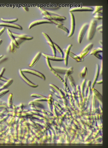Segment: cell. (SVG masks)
Segmentation results:
<instances>
[{
  "label": "cell",
  "instance_id": "obj_30",
  "mask_svg": "<svg viewBox=\"0 0 108 148\" xmlns=\"http://www.w3.org/2000/svg\"><path fill=\"white\" fill-rule=\"evenodd\" d=\"M24 9L25 10V11H29V9H28V8H26V7H24Z\"/></svg>",
  "mask_w": 108,
  "mask_h": 148
},
{
  "label": "cell",
  "instance_id": "obj_9",
  "mask_svg": "<svg viewBox=\"0 0 108 148\" xmlns=\"http://www.w3.org/2000/svg\"><path fill=\"white\" fill-rule=\"evenodd\" d=\"M0 26L10 27L16 28L17 29L21 30H22V27L20 25L12 23H7L5 22L0 23Z\"/></svg>",
  "mask_w": 108,
  "mask_h": 148
},
{
  "label": "cell",
  "instance_id": "obj_11",
  "mask_svg": "<svg viewBox=\"0 0 108 148\" xmlns=\"http://www.w3.org/2000/svg\"><path fill=\"white\" fill-rule=\"evenodd\" d=\"M12 35L15 37L19 38L22 40H30L33 39V37L27 36L24 35H19L12 33Z\"/></svg>",
  "mask_w": 108,
  "mask_h": 148
},
{
  "label": "cell",
  "instance_id": "obj_3",
  "mask_svg": "<svg viewBox=\"0 0 108 148\" xmlns=\"http://www.w3.org/2000/svg\"><path fill=\"white\" fill-rule=\"evenodd\" d=\"M42 34L44 36V37L45 39H46L48 44H49L53 56H56V52L54 46V43L52 42L50 38L49 37L48 35H47L45 33L43 32L42 33Z\"/></svg>",
  "mask_w": 108,
  "mask_h": 148
},
{
  "label": "cell",
  "instance_id": "obj_29",
  "mask_svg": "<svg viewBox=\"0 0 108 148\" xmlns=\"http://www.w3.org/2000/svg\"><path fill=\"white\" fill-rule=\"evenodd\" d=\"M102 24H101V25H98V26H97V27H96V29H97L98 30H99V29H102Z\"/></svg>",
  "mask_w": 108,
  "mask_h": 148
},
{
  "label": "cell",
  "instance_id": "obj_18",
  "mask_svg": "<svg viewBox=\"0 0 108 148\" xmlns=\"http://www.w3.org/2000/svg\"><path fill=\"white\" fill-rule=\"evenodd\" d=\"M69 55L72 58L75 59L77 62H82L83 60V59H81L78 56L71 52H69Z\"/></svg>",
  "mask_w": 108,
  "mask_h": 148
},
{
  "label": "cell",
  "instance_id": "obj_23",
  "mask_svg": "<svg viewBox=\"0 0 108 148\" xmlns=\"http://www.w3.org/2000/svg\"><path fill=\"white\" fill-rule=\"evenodd\" d=\"M57 27L58 28L61 29L62 30L64 31L66 33L68 34L69 33V30H68L66 27H65V26H63V25H57Z\"/></svg>",
  "mask_w": 108,
  "mask_h": 148
},
{
  "label": "cell",
  "instance_id": "obj_32",
  "mask_svg": "<svg viewBox=\"0 0 108 148\" xmlns=\"http://www.w3.org/2000/svg\"><path fill=\"white\" fill-rule=\"evenodd\" d=\"M2 41L1 39H0V45H1V44L2 43Z\"/></svg>",
  "mask_w": 108,
  "mask_h": 148
},
{
  "label": "cell",
  "instance_id": "obj_20",
  "mask_svg": "<svg viewBox=\"0 0 108 148\" xmlns=\"http://www.w3.org/2000/svg\"><path fill=\"white\" fill-rule=\"evenodd\" d=\"M53 44L55 49H56L57 50L58 52H59V53L60 54L62 58H63L64 56L63 53L61 49L55 43H53Z\"/></svg>",
  "mask_w": 108,
  "mask_h": 148
},
{
  "label": "cell",
  "instance_id": "obj_12",
  "mask_svg": "<svg viewBox=\"0 0 108 148\" xmlns=\"http://www.w3.org/2000/svg\"><path fill=\"white\" fill-rule=\"evenodd\" d=\"M19 73L21 77L24 81H25L27 84L30 85L31 86L34 87H36L37 86V85L32 83V82H30L26 77H25L23 74L22 73V72L21 71V69H20L19 70Z\"/></svg>",
  "mask_w": 108,
  "mask_h": 148
},
{
  "label": "cell",
  "instance_id": "obj_1",
  "mask_svg": "<svg viewBox=\"0 0 108 148\" xmlns=\"http://www.w3.org/2000/svg\"><path fill=\"white\" fill-rule=\"evenodd\" d=\"M97 24V21L96 20L92 19L91 20L88 28L87 39L88 40L93 39L94 36Z\"/></svg>",
  "mask_w": 108,
  "mask_h": 148
},
{
  "label": "cell",
  "instance_id": "obj_10",
  "mask_svg": "<svg viewBox=\"0 0 108 148\" xmlns=\"http://www.w3.org/2000/svg\"><path fill=\"white\" fill-rule=\"evenodd\" d=\"M7 32L8 36H9L10 39H11V42L13 43L15 47L17 48H19L20 46L19 44L17 42L16 40L15 37L12 35V32H11L9 29H7Z\"/></svg>",
  "mask_w": 108,
  "mask_h": 148
},
{
  "label": "cell",
  "instance_id": "obj_31",
  "mask_svg": "<svg viewBox=\"0 0 108 148\" xmlns=\"http://www.w3.org/2000/svg\"><path fill=\"white\" fill-rule=\"evenodd\" d=\"M99 32H102V29H100L99 30Z\"/></svg>",
  "mask_w": 108,
  "mask_h": 148
},
{
  "label": "cell",
  "instance_id": "obj_14",
  "mask_svg": "<svg viewBox=\"0 0 108 148\" xmlns=\"http://www.w3.org/2000/svg\"><path fill=\"white\" fill-rule=\"evenodd\" d=\"M72 46V45H69L66 49L64 50L65 55V58L64 59V60L65 64L66 66L67 65L68 56H69V51H70L71 47Z\"/></svg>",
  "mask_w": 108,
  "mask_h": 148
},
{
  "label": "cell",
  "instance_id": "obj_13",
  "mask_svg": "<svg viewBox=\"0 0 108 148\" xmlns=\"http://www.w3.org/2000/svg\"><path fill=\"white\" fill-rule=\"evenodd\" d=\"M43 56L46 58H48L50 60L55 61H62L64 60L63 58L59 57L56 56H51V55L46 54L42 53Z\"/></svg>",
  "mask_w": 108,
  "mask_h": 148
},
{
  "label": "cell",
  "instance_id": "obj_4",
  "mask_svg": "<svg viewBox=\"0 0 108 148\" xmlns=\"http://www.w3.org/2000/svg\"><path fill=\"white\" fill-rule=\"evenodd\" d=\"M47 23L52 24V23L50 20L47 19L38 20L33 21L30 24L29 27V29H30L33 27L37 25Z\"/></svg>",
  "mask_w": 108,
  "mask_h": 148
},
{
  "label": "cell",
  "instance_id": "obj_22",
  "mask_svg": "<svg viewBox=\"0 0 108 148\" xmlns=\"http://www.w3.org/2000/svg\"><path fill=\"white\" fill-rule=\"evenodd\" d=\"M103 9L102 6H96L95 7L94 10L93 11V15H95L96 13L98 12L99 11Z\"/></svg>",
  "mask_w": 108,
  "mask_h": 148
},
{
  "label": "cell",
  "instance_id": "obj_27",
  "mask_svg": "<svg viewBox=\"0 0 108 148\" xmlns=\"http://www.w3.org/2000/svg\"><path fill=\"white\" fill-rule=\"evenodd\" d=\"M94 55L97 58L99 59H102L101 56L99 54V53H97L96 54Z\"/></svg>",
  "mask_w": 108,
  "mask_h": 148
},
{
  "label": "cell",
  "instance_id": "obj_5",
  "mask_svg": "<svg viewBox=\"0 0 108 148\" xmlns=\"http://www.w3.org/2000/svg\"><path fill=\"white\" fill-rule=\"evenodd\" d=\"M94 9L91 7L84 6L81 7H76L72 8L69 10V12H72L76 11H92Z\"/></svg>",
  "mask_w": 108,
  "mask_h": 148
},
{
  "label": "cell",
  "instance_id": "obj_24",
  "mask_svg": "<svg viewBox=\"0 0 108 148\" xmlns=\"http://www.w3.org/2000/svg\"><path fill=\"white\" fill-rule=\"evenodd\" d=\"M10 49L11 52H13V53L15 52L16 51L15 46L12 42L10 43Z\"/></svg>",
  "mask_w": 108,
  "mask_h": 148
},
{
  "label": "cell",
  "instance_id": "obj_28",
  "mask_svg": "<svg viewBox=\"0 0 108 148\" xmlns=\"http://www.w3.org/2000/svg\"><path fill=\"white\" fill-rule=\"evenodd\" d=\"M5 27H3L0 30V36L2 35V34L4 32V31H5Z\"/></svg>",
  "mask_w": 108,
  "mask_h": 148
},
{
  "label": "cell",
  "instance_id": "obj_33",
  "mask_svg": "<svg viewBox=\"0 0 108 148\" xmlns=\"http://www.w3.org/2000/svg\"><path fill=\"white\" fill-rule=\"evenodd\" d=\"M3 55H0V59H1V58H2L3 57Z\"/></svg>",
  "mask_w": 108,
  "mask_h": 148
},
{
  "label": "cell",
  "instance_id": "obj_15",
  "mask_svg": "<svg viewBox=\"0 0 108 148\" xmlns=\"http://www.w3.org/2000/svg\"><path fill=\"white\" fill-rule=\"evenodd\" d=\"M41 54V52H38L37 54L36 55L35 57L33 58V59L31 63L29 65L30 67H32L35 65V64L37 63V62L39 60L40 58Z\"/></svg>",
  "mask_w": 108,
  "mask_h": 148
},
{
  "label": "cell",
  "instance_id": "obj_16",
  "mask_svg": "<svg viewBox=\"0 0 108 148\" xmlns=\"http://www.w3.org/2000/svg\"><path fill=\"white\" fill-rule=\"evenodd\" d=\"M39 9L42 14L44 16L45 18H47V19L49 20L52 19L51 15H50L47 11L41 8H39Z\"/></svg>",
  "mask_w": 108,
  "mask_h": 148
},
{
  "label": "cell",
  "instance_id": "obj_26",
  "mask_svg": "<svg viewBox=\"0 0 108 148\" xmlns=\"http://www.w3.org/2000/svg\"><path fill=\"white\" fill-rule=\"evenodd\" d=\"M94 18H96V19L98 20H101L103 18V16L102 15H95Z\"/></svg>",
  "mask_w": 108,
  "mask_h": 148
},
{
  "label": "cell",
  "instance_id": "obj_6",
  "mask_svg": "<svg viewBox=\"0 0 108 148\" xmlns=\"http://www.w3.org/2000/svg\"><path fill=\"white\" fill-rule=\"evenodd\" d=\"M93 46V43L89 44L81 52L79 57L81 59H83V58L88 54Z\"/></svg>",
  "mask_w": 108,
  "mask_h": 148
},
{
  "label": "cell",
  "instance_id": "obj_25",
  "mask_svg": "<svg viewBox=\"0 0 108 148\" xmlns=\"http://www.w3.org/2000/svg\"><path fill=\"white\" fill-rule=\"evenodd\" d=\"M50 21H51L52 23H53L54 24H55V25H63V24L61 23H60L59 22V21L55 20L52 19L51 20H50Z\"/></svg>",
  "mask_w": 108,
  "mask_h": 148
},
{
  "label": "cell",
  "instance_id": "obj_7",
  "mask_svg": "<svg viewBox=\"0 0 108 148\" xmlns=\"http://www.w3.org/2000/svg\"><path fill=\"white\" fill-rule=\"evenodd\" d=\"M69 14L70 17L71 27L69 35H68L69 37H70L73 35L74 32L75 26V20L73 14L72 12H69Z\"/></svg>",
  "mask_w": 108,
  "mask_h": 148
},
{
  "label": "cell",
  "instance_id": "obj_17",
  "mask_svg": "<svg viewBox=\"0 0 108 148\" xmlns=\"http://www.w3.org/2000/svg\"><path fill=\"white\" fill-rule=\"evenodd\" d=\"M52 19L58 21H65L66 18L65 17L59 16L58 15H51Z\"/></svg>",
  "mask_w": 108,
  "mask_h": 148
},
{
  "label": "cell",
  "instance_id": "obj_21",
  "mask_svg": "<svg viewBox=\"0 0 108 148\" xmlns=\"http://www.w3.org/2000/svg\"><path fill=\"white\" fill-rule=\"evenodd\" d=\"M102 48H98L97 49L93 50L91 52L90 55H95L96 54L98 53H99V52H102Z\"/></svg>",
  "mask_w": 108,
  "mask_h": 148
},
{
  "label": "cell",
  "instance_id": "obj_8",
  "mask_svg": "<svg viewBox=\"0 0 108 148\" xmlns=\"http://www.w3.org/2000/svg\"><path fill=\"white\" fill-rule=\"evenodd\" d=\"M21 71L22 72L31 74H32L36 75L37 76H39V77L42 78V79H45L44 76L41 73H40L38 72V71L28 69H23L21 70Z\"/></svg>",
  "mask_w": 108,
  "mask_h": 148
},
{
  "label": "cell",
  "instance_id": "obj_2",
  "mask_svg": "<svg viewBox=\"0 0 108 148\" xmlns=\"http://www.w3.org/2000/svg\"><path fill=\"white\" fill-rule=\"evenodd\" d=\"M88 26V23H85L81 27L78 37V41L79 43H80L81 42L83 37L84 36Z\"/></svg>",
  "mask_w": 108,
  "mask_h": 148
},
{
  "label": "cell",
  "instance_id": "obj_19",
  "mask_svg": "<svg viewBox=\"0 0 108 148\" xmlns=\"http://www.w3.org/2000/svg\"><path fill=\"white\" fill-rule=\"evenodd\" d=\"M3 22L7 23H12L16 22L18 21V18L16 19H4V18H2L1 19Z\"/></svg>",
  "mask_w": 108,
  "mask_h": 148
}]
</instances>
